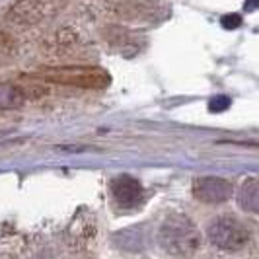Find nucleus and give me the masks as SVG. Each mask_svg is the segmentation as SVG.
<instances>
[{"mask_svg":"<svg viewBox=\"0 0 259 259\" xmlns=\"http://www.w3.org/2000/svg\"><path fill=\"white\" fill-rule=\"evenodd\" d=\"M158 242L169 255L187 257L201 246V234L185 214H171L162 224L158 232Z\"/></svg>","mask_w":259,"mask_h":259,"instance_id":"nucleus-1","label":"nucleus"},{"mask_svg":"<svg viewBox=\"0 0 259 259\" xmlns=\"http://www.w3.org/2000/svg\"><path fill=\"white\" fill-rule=\"evenodd\" d=\"M221 24L224 29H236L242 26V16L240 14H228L221 20Z\"/></svg>","mask_w":259,"mask_h":259,"instance_id":"nucleus-8","label":"nucleus"},{"mask_svg":"<svg viewBox=\"0 0 259 259\" xmlns=\"http://www.w3.org/2000/svg\"><path fill=\"white\" fill-rule=\"evenodd\" d=\"M24 102L22 94L16 86H8V84H0V107L2 109H16Z\"/></svg>","mask_w":259,"mask_h":259,"instance_id":"nucleus-7","label":"nucleus"},{"mask_svg":"<svg viewBox=\"0 0 259 259\" xmlns=\"http://www.w3.org/2000/svg\"><path fill=\"white\" fill-rule=\"evenodd\" d=\"M208 238L221 249H242L249 242V230L234 217H219L208 224Z\"/></svg>","mask_w":259,"mask_h":259,"instance_id":"nucleus-2","label":"nucleus"},{"mask_svg":"<svg viewBox=\"0 0 259 259\" xmlns=\"http://www.w3.org/2000/svg\"><path fill=\"white\" fill-rule=\"evenodd\" d=\"M193 195L203 203H226L232 197V183L222 178L205 176L195 180Z\"/></svg>","mask_w":259,"mask_h":259,"instance_id":"nucleus-4","label":"nucleus"},{"mask_svg":"<svg viewBox=\"0 0 259 259\" xmlns=\"http://www.w3.org/2000/svg\"><path fill=\"white\" fill-rule=\"evenodd\" d=\"M244 8H246V12H251V10H255V8H257V0H247L246 4H244Z\"/></svg>","mask_w":259,"mask_h":259,"instance_id":"nucleus-10","label":"nucleus"},{"mask_svg":"<svg viewBox=\"0 0 259 259\" xmlns=\"http://www.w3.org/2000/svg\"><path fill=\"white\" fill-rule=\"evenodd\" d=\"M226 107H230V98L226 96H219L210 102V111H224Z\"/></svg>","mask_w":259,"mask_h":259,"instance_id":"nucleus-9","label":"nucleus"},{"mask_svg":"<svg viewBox=\"0 0 259 259\" xmlns=\"http://www.w3.org/2000/svg\"><path fill=\"white\" fill-rule=\"evenodd\" d=\"M111 191L121 207H135L143 199V185L131 176H119L111 182Z\"/></svg>","mask_w":259,"mask_h":259,"instance_id":"nucleus-5","label":"nucleus"},{"mask_svg":"<svg viewBox=\"0 0 259 259\" xmlns=\"http://www.w3.org/2000/svg\"><path fill=\"white\" fill-rule=\"evenodd\" d=\"M51 82H61L68 86H78V88H104L109 84V76L100 68H57V70H45L43 76Z\"/></svg>","mask_w":259,"mask_h":259,"instance_id":"nucleus-3","label":"nucleus"},{"mask_svg":"<svg viewBox=\"0 0 259 259\" xmlns=\"http://www.w3.org/2000/svg\"><path fill=\"white\" fill-rule=\"evenodd\" d=\"M238 205L246 212H257L259 210V185L255 178H249L242 183L238 191Z\"/></svg>","mask_w":259,"mask_h":259,"instance_id":"nucleus-6","label":"nucleus"}]
</instances>
